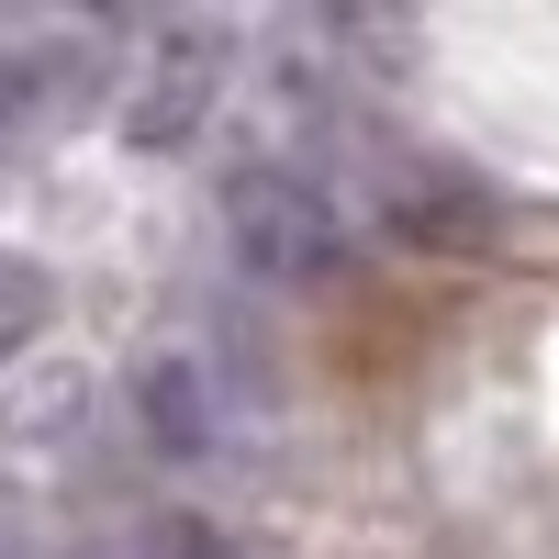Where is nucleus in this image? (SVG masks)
Segmentation results:
<instances>
[{"instance_id":"obj_1","label":"nucleus","mask_w":559,"mask_h":559,"mask_svg":"<svg viewBox=\"0 0 559 559\" xmlns=\"http://www.w3.org/2000/svg\"><path fill=\"white\" fill-rule=\"evenodd\" d=\"M224 247H236V269L269 280V292H324V280L347 269V224H336V202H324L313 179L236 168L224 179Z\"/></svg>"},{"instance_id":"obj_5","label":"nucleus","mask_w":559,"mask_h":559,"mask_svg":"<svg viewBox=\"0 0 559 559\" xmlns=\"http://www.w3.org/2000/svg\"><path fill=\"white\" fill-rule=\"evenodd\" d=\"M0 559H12V503H0Z\"/></svg>"},{"instance_id":"obj_4","label":"nucleus","mask_w":559,"mask_h":559,"mask_svg":"<svg viewBox=\"0 0 559 559\" xmlns=\"http://www.w3.org/2000/svg\"><path fill=\"white\" fill-rule=\"evenodd\" d=\"M45 313H57V280H45L23 247H0V369L45 336Z\"/></svg>"},{"instance_id":"obj_3","label":"nucleus","mask_w":559,"mask_h":559,"mask_svg":"<svg viewBox=\"0 0 559 559\" xmlns=\"http://www.w3.org/2000/svg\"><path fill=\"white\" fill-rule=\"evenodd\" d=\"M134 414H146L157 448H202V437H213V403H202V369H191V358H146Z\"/></svg>"},{"instance_id":"obj_2","label":"nucleus","mask_w":559,"mask_h":559,"mask_svg":"<svg viewBox=\"0 0 559 559\" xmlns=\"http://www.w3.org/2000/svg\"><path fill=\"white\" fill-rule=\"evenodd\" d=\"M68 90H79V57H68V45H0V134L45 123Z\"/></svg>"}]
</instances>
